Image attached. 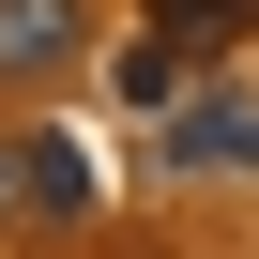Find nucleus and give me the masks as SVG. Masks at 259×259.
Returning a JSON list of instances; mask_svg holds the SVG:
<instances>
[{
  "mask_svg": "<svg viewBox=\"0 0 259 259\" xmlns=\"http://www.w3.org/2000/svg\"><path fill=\"white\" fill-rule=\"evenodd\" d=\"M168 168H229V183H259V92H183L168 107Z\"/></svg>",
  "mask_w": 259,
  "mask_h": 259,
  "instance_id": "nucleus-2",
  "label": "nucleus"
},
{
  "mask_svg": "<svg viewBox=\"0 0 259 259\" xmlns=\"http://www.w3.org/2000/svg\"><path fill=\"white\" fill-rule=\"evenodd\" d=\"M153 16H168V46H244L259 0H153Z\"/></svg>",
  "mask_w": 259,
  "mask_h": 259,
  "instance_id": "nucleus-4",
  "label": "nucleus"
},
{
  "mask_svg": "<svg viewBox=\"0 0 259 259\" xmlns=\"http://www.w3.org/2000/svg\"><path fill=\"white\" fill-rule=\"evenodd\" d=\"M16 198L76 229V213H92V153H76V138H16Z\"/></svg>",
  "mask_w": 259,
  "mask_h": 259,
  "instance_id": "nucleus-3",
  "label": "nucleus"
},
{
  "mask_svg": "<svg viewBox=\"0 0 259 259\" xmlns=\"http://www.w3.org/2000/svg\"><path fill=\"white\" fill-rule=\"evenodd\" d=\"M92 61V0H0V92H46Z\"/></svg>",
  "mask_w": 259,
  "mask_h": 259,
  "instance_id": "nucleus-1",
  "label": "nucleus"
},
{
  "mask_svg": "<svg viewBox=\"0 0 259 259\" xmlns=\"http://www.w3.org/2000/svg\"><path fill=\"white\" fill-rule=\"evenodd\" d=\"M0 198H16V138H0Z\"/></svg>",
  "mask_w": 259,
  "mask_h": 259,
  "instance_id": "nucleus-5",
  "label": "nucleus"
}]
</instances>
